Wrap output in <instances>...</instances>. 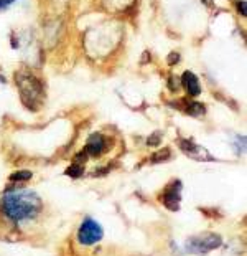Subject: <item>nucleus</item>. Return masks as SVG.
I'll return each instance as SVG.
<instances>
[{
  "instance_id": "1",
  "label": "nucleus",
  "mask_w": 247,
  "mask_h": 256,
  "mask_svg": "<svg viewBox=\"0 0 247 256\" xmlns=\"http://www.w3.org/2000/svg\"><path fill=\"white\" fill-rule=\"evenodd\" d=\"M0 208H2V214L12 222H23L35 218L41 212L43 204L38 194L20 188L5 194L0 202Z\"/></svg>"
},
{
  "instance_id": "2",
  "label": "nucleus",
  "mask_w": 247,
  "mask_h": 256,
  "mask_svg": "<svg viewBox=\"0 0 247 256\" xmlns=\"http://www.w3.org/2000/svg\"><path fill=\"white\" fill-rule=\"evenodd\" d=\"M15 78H16V84L20 88V98L23 101V104L28 110H38V106L41 104L43 100V88L40 81L26 73H18Z\"/></svg>"
},
{
  "instance_id": "3",
  "label": "nucleus",
  "mask_w": 247,
  "mask_h": 256,
  "mask_svg": "<svg viewBox=\"0 0 247 256\" xmlns=\"http://www.w3.org/2000/svg\"><path fill=\"white\" fill-rule=\"evenodd\" d=\"M221 244H223L221 235L213 233V232H205V233H201V235H196V236H191L186 240L185 248L188 253L205 254V253H210L213 250L219 248Z\"/></svg>"
},
{
  "instance_id": "4",
  "label": "nucleus",
  "mask_w": 247,
  "mask_h": 256,
  "mask_svg": "<svg viewBox=\"0 0 247 256\" xmlns=\"http://www.w3.org/2000/svg\"><path fill=\"white\" fill-rule=\"evenodd\" d=\"M104 238L102 226L94 218H87L79 225L78 228V242L84 246H91V244L99 243Z\"/></svg>"
},
{
  "instance_id": "5",
  "label": "nucleus",
  "mask_w": 247,
  "mask_h": 256,
  "mask_svg": "<svg viewBox=\"0 0 247 256\" xmlns=\"http://www.w3.org/2000/svg\"><path fill=\"white\" fill-rule=\"evenodd\" d=\"M160 200L170 212H178L181 204V182L173 180L172 184H168V187L163 190Z\"/></svg>"
},
{
  "instance_id": "6",
  "label": "nucleus",
  "mask_w": 247,
  "mask_h": 256,
  "mask_svg": "<svg viewBox=\"0 0 247 256\" xmlns=\"http://www.w3.org/2000/svg\"><path fill=\"white\" fill-rule=\"evenodd\" d=\"M178 144H180V149L183 150L185 154H188L190 157H193L195 160H205L203 159V156H205L208 160H213V157L208 154L205 149H201L200 146H196L195 142H191V140H188V139H180Z\"/></svg>"
},
{
  "instance_id": "7",
  "label": "nucleus",
  "mask_w": 247,
  "mask_h": 256,
  "mask_svg": "<svg viewBox=\"0 0 247 256\" xmlns=\"http://www.w3.org/2000/svg\"><path fill=\"white\" fill-rule=\"evenodd\" d=\"M104 150H106V138L99 132L91 134L86 142V154H89L91 157H99Z\"/></svg>"
},
{
  "instance_id": "8",
  "label": "nucleus",
  "mask_w": 247,
  "mask_h": 256,
  "mask_svg": "<svg viewBox=\"0 0 247 256\" xmlns=\"http://www.w3.org/2000/svg\"><path fill=\"white\" fill-rule=\"evenodd\" d=\"M181 84H183V88L186 90V92L191 96H198L201 92V88H200V81H198L196 74H193L191 72H185L183 76H181Z\"/></svg>"
},
{
  "instance_id": "9",
  "label": "nucleus",
  "mask_w": 247,
  "mask_h": 256,
  "mask_svg": "<svg viewBox=\"0 0 247 256\" xmlns=\"http://www.w3.org/2000/svg\"><path fill=\"white\" fill-rule=\"evenodd\" d=\"M66 176H69V177H73V178H78L81 177L82 174H84V166L82 164H73V166H69L68 168H66Z\"/></svg>"
},
{
  "instance_id": "10",
  "label": "nucleus",
  "mask_w": 247,
  "mask_h": 256,
  "mask_svg": "<svg viewBox=\"0 0 247 256\" xmlns=\"http://www.w3.org/2000/svg\"><path fill=\"white\" fill-rule=\"evenodd\" d=\"M33 177V174L30 170H20V172H13L10 176V180L12 182H25V180H30Z\"/></svg>"
},
{
  "instance_id": "11",
  "label": "nucleus",
  "mask_w": 247,
  "mask_h": 256,
  "mask_svg": "<svg viewBox=\"0 0 247 256\" xmlns=\"http://www.w3.org/2000/svg\"><path fill=\"white\" fill-rule=\"evenodd\" d=\"M170 157H172V150L163 149L162 152H157V154L152 156V162L153 164H157V162H165V160H170Z\"/></svg>"
},
{
  "instance_id": "12",
  "label": "nucleus",
  "mask_w": 247,
  "mask_h": 256,
  "mask_svg": "<svg viewBox=\"0 0 247 256\" xmlns=\"http://www.w3.org/2000/svg\"><path fill=\"white\" fill-rule=\"evenodd\" d=\"M186 112L191 114V116H201V114H205V106L200 104V102H191V104H188Z\"/></svg>"
},
{
  "instance_id": "13",
  "label": "nucleus",
  "mask_w": 247,
  "mask_h": 256,
  "mask_svg": "<svg viewBox=\"0 0 247 256\" xmlns=\"http://www.w3.org/2000/svg\"><path fill=\"white\" fill-rule=\"evenodd\" d=\"M160 142H162V134L160 132H153L150 138L147 139L148 146H160Z\"/></svg>"
},
{
  "instance_id": "14",
  "label": "nucleus",
  "mask_w": 247,
  "mask_h": 256,
  "mask_svg": "<svg viewBox=\"0 0 247 256\" xmlns=\"http://www.w3.org/2000/svg\"><path fill=\"white\" fill-rule=\"evenodd\" d=\"M15 0H0V10H5L8 5H12Z\"/></svg>"
},
{
  "instance_id": "15",
  "label": "nucleus",
  "mask_w": 247,
  "mask_h": 256,
  "mask_svg": "<svg viewBox=\"0 0 247 256\" xmlns=\"http://www.w3.org/2000/svg\"><path fill=\"white\" fill-rule=\"evenodd\" d=\"M178 60H180V55H178V53H172V55L168 56V63H170V64H173V63H177Z\"/></svg>"
},
{
  "instance_id": "16",
  "label": "nucleus",
  "mask_w": 247,
  "mask_h": 256,
  "mask_svg": "<svg viewBox=\"0 0 247 256\" xmlns=\"http://www.w3.org/2000/svg\"><path fill=\"white\" fill-rule=\"evenodd\" d=\"M238 8H239L241 15H246V14H247V12H246V0H241V2L238 4Z\"/></svg>"
}]
</instances>
